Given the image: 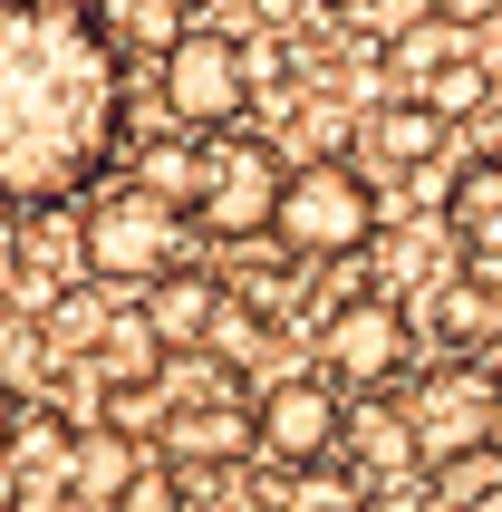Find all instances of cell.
I'll return each instance as SVG.
<instances>
[{
    "instance_id": "obj_1",
    "label": "cell",
    "mask_w": 502,
    "mask_h": 512,
    "mask_svg": "<svg viewBox=\"0 0 502 512\" xmlns=\"http://www.w3.org/2000/svg\"><path fill=\"white\" fill-rule=\"evenodd\" d=\"M126 136V58L87 0H0V203H68Z\"/></svg>"
},
{
    "instance_id": "obj_2",
    "label": "cell",
    "mask_w": 502,
    "mask_h": 512,
    "mask_svg": "<svg viewBox=\"0 0 502 512\" xmlns=\"http://www.w3.org/2000/svg\"><path fill=\"white\" fill-rule=\"evenodd\" d=\"M367 232H377V184L358 165H290L280 174V203H271V242L290 261H367Z\"/></svg>"
},
{
    "instance_id": "obj_3",
    "label": "cell",
    "mask_w": 502,
    "mask_h": 512,
    "mask_svg": "<svg viewBox=\"0 0 502 512\" xmlns=\"http://www.w3.org/2000/svg\"><path fill=\"white\" fill-rule=\"evenodd\" d=\"M396 426L416 445V464H464L502 435V368L483 358H435L416 368V387L396 397Z\"/></svg>"
},
{
    "instance_id": "obj_4",
    "label": "cell",
    "mask_w": 502,
    "mask_h": 512,
    "mask_svg": "<svg viewBox=\"0 0 502 512\" xmlns=\"http://www.w3.org/2000/svg\"><path fill=\"white\" fill-rule=\"evenodd\" d=\"M184 242H194V223L174 213V203L136 194V184H116V194L87 203V232H78V252H87V281H165V271H184Z\"/></svg>"
},
{
    "instance_id": "obj_5",
    "label": "cell",
    "mask_w": 502,
    "mask_h": 512,
    "mask_svg": "<svg viewBox=\"0 0 502 512\" xmlns=\"http://www.w3.org/2000/svg\"><path fill=\"white\" fill-rule=\"evenodd\" d=\"M251 107V49L232 29H174L165 39V116L184 136H223Z\"/></svg>"
},
{
    "instance_id": "obj_6",
    "label": "cell",
    "mask_w": 502,
    "mask_h": 512,
    "mask_svg": "<svg viewBox=\"0 0 502 512\" xmlns=\"http://www.w3.org/2000/svg\"><path fill=\"white\" fill-rule=\"evenodd\" d=\"M280 145L271 136H223L203 145V194L184 223L194 232H223V242H251V232H271V203H280Z\"/></svg>"
},
{
    "instance_id": "obj_7",
    "label": "cell",
    "mask_w": 502,
    "mask_h": 512,
    "mask_svg": "<svg viewBox=\"0 0 502 512\" xmlns=\"http://www.w3.org/2000/svg\"><path fill=\"white\" fill-rule=\"evenodd\" d=\"M319 348H329V377H338V387L377 397V387H396V377L416 368V319L367 290V300H338V310L319 319Z\"/></svg>"
},
{
    "instance_id": "obj_8",
    "label": "cell",
    "mask_w": 502,
    "mask_h": 512,
    "mask_svg": "<svg viewBox=\"0 0 502 512\" xmlns=\"http://www.w3.org/2000/svg\"><path fill=\"white\" fill-rule=\"evenodd\" d=\"M338 426H348V397H338L329 377H280V387H261V406H251V445H271L280 464H329L338 455Z\"/></svg>"
},
{
    "instance_id": "obj_9",
    "label": "cell",
    "mask_w": 502,
    "mask_h": 512,
    "mask_svg": "<svg viewBox=\"0 0 502 512\" xmlns=\"http://www.w3.org/2000/svg\"><path fill=\"white\" fill-rule=\"evenodd\" d=\"M445 213H454V242H464V261H474V281L502 300V145L454 174Z\"/></svg>"
},
{
    "instance_id": "obj_10",
    "label": "cell",
    "mask_w": 502,
    "mask_h": 512,
    "mask_svg": "<svg viewBox=\"0 0 502 512\" xmlns=\"http://www.w3.org/2000/svg\"><path fill=\"white\" fill-rule=\"evenodd\" d=\"M435 155H445V126H435L425 107H406V97L358 126V174L367 165H377V174H416V165H435Z\"/></svg>"
},
{
    "instance_id": "obj_11",
    "label": "cell",
    "mask_w": 502,
    "mask_h": 512,
    "mask_svg": "<svg viewBox=\"0 0 502 512\" xmlns=\"http://www.w3.org/2000/svg\"><path fill=\"white\" fill-rule=\"evenodd\" d=\"M338 445H348V474H358V484L416 474V445H406V426H396V406H387V397H358V406H348Z\"/></svg>"
},
{
    "instance_id": "obj_12",
    "label": "cell",
    "mask_w": 502,
    "mask_h": 512,
    "mask_svg": "<svg viewBox=\"0 0 502 512\" xmlns=\"http://www.w3.org/2000/svg\"><path fill=\"white\" fill-rule=\"evenodd\" d=\"M213 310H223V290L203 281V271H165V281H155V300L136 310V329H145L155 348H194L203 329H213Z\"/></svg>"
},
{
    "instance_id": "obj_13",
    "label": "cell",
    "mask_w": 502,
    "mask_h": 512,
    "mask_svg": "<svg viewBox=\"0 0 502 512\" xmlns=\"http://www.w3.org/2000/svg\"><path fill=\"white\" fill-rule=\"evenodd\" d=\"M165 445H174V464H232V455H251V406H232V397L174 406V416H165Z\"/></svg>"
},
{
    "instance_id": "obj_14",
    "label": "cell",
    "mask_w": 502,
    "mask_h": 512,
    "mask_svg": "<svg viewBox=\"0 0 502 512\" xmlns=\"http://www.w3.org/2000/svg\"><path fill=\"white\" fill-rule=\"evenodd\" d=\"M126 484H136V445H126V435H78V445H68V493H78V512L116 503Z\"/></svg>"
},
{
    "instance_id": "obj_15",
    "label": "cell",
    "mask_w": 502,
    "mask_h": 512,
    "mask_svg": "<svg viewBox=\"0 0 502 512\" xmlns=\"http://www.w3.org/2000/svg\"><path fill=\"white\" fill-rule=\"evenodd\" d=\"M136 194L174 203V213H194V194H203V145H184V136L145 145V155H136Z\"/></svg>"
},
{
    "instance_id": "obj_16",
    "label": "cell",
    "mask_w": 502,
    "mask_h": 512,
    "mask_svg": "<svg viewBox=\"0 0 502 512\" xmlns=\"http://www.w3.org/2000/svg\"><path fill=\"white\" fill-rule=\"evenodd\" d=\"M0 426H10L20 484H68V445H78V435L58 426V416H39V406H29V416H0Z\"/></svg>"
},
{
    "instance_id": "obj_17",
    "label": "cell",
    "mask_w": 502,
    "mask_h": 512,
    "mask_svg": "<svg viewBox=\"0 0 502 512\" xmlns=\"http://www.w3.org/2000/svg\"><path fill=\"white\" fill-rule=\"evenodd\" d=\"M483 97H493V68H483V58H454V68H435L425 87H406V107H425L435 126H454V116H474Z\"/></svg>"
},
{
    "instance_id": "obj_18",
    "label": "cell",
    "mask_w": 502,
    "mask_h": 512,
    "mask_svg": "<svg viewBox=\"0 0 502 512\" xmlns=\"http://www.w3.org/2000/svg\"><path fill=\"white\" fill-rule=\"evenodd\" d=\"M203 358H213V368L223 377H242L251 358H261V310H242V300H223V310H213V329H203Z\"/></svg>"
},
{
    "instance_id": "obj_19",
    "label": "cell",
    "mask_w": 502,
    "mask_h": 512,
    "mask_svg": "<svg viewBox=\"0 0 502 512\" xmlns=\"http://www.w3.org/2000/svg\"><path fill=\"white\" fill-rule=\"evenodd\" d=\"M396 78H406V87H425V78H435V68H454V58H474V49H464V29H445V20H425V29H406V39H396Z\"/></svg>"
},
{
    "instance_id": "obj_20",
    "label": "cell",
    "mask_w": 502,
    "mask_h": 512,
    "mask_svg": "<svg viewBox=\"0 0 502 512\" xmlns=\"http://www.w3.org/2000/svg\"><path fill=\"white\" fill-rule=\"evenodd\" d=\"M280 512H367V484L348 474V464H338V474H319V464H309V474H290Z\"/></svg>"
},
{
    "instance_id": "obj_21",
    "label": "cell",
    "mask_w": 502,
    "mask_h": 512,
    "mask_svg": "<svg viewBox=\"0 0 502 512\" xmlns=\"http://www.w3.org/2000/svg\"><path fill=\"white\" fill-rule=\"evenodd\" d=\"M116 319H126V310H107L97 290H68V300L49 310V339L58 348H97V339H116Z\"/></svg>"
},
{
    "instance_id": "obj_22",
    "label": "cell",
    "mask_w": 502,
    "mask_h": 512,
    "mask_svg": "<svg viewBox=\"0 0 502 512\" xmlns=\"http://www.w3.org/2000/svg\"><path fill=\"white\" fill-rule=\"evenodd\" d=\"M493 319H502V300H493V290H483V281H454L445 300H435V329H445L454 348H464V339H483Z\"/></svg>"
},
{
    "instance_id": "obj_23",
    "label": "cell",
    "mask_w": 502,
    "mask_h": 512,
    "mask_svg": "<svg viewBox=\"0 0 502 512\" xmlns=\"http://www.w3.org/2000/svg\"><path fill=\"white\" fill-rule=\"evenodd\" d=\"M425 10H435L445 29H464V39H474L483 20H502V0H425Z\"/></svg>"
},
{
    "instance_id": "obj_24",
    "label": "cell",
    "mask_w": 502,
    "mask_h": 512,
    "mask_svg": "<svg viewBox=\"0 0 502 512\" xmlns=\"http://www.w3.org/2000/svg\"><path fill=\"white\" fill-rule=\"evenodd\" d=\"M348 10H367V20H387V0H348Z\"/></svg>"
},
{
    "instance_id": "obj_25",
    "label": "cell",
    "mask_w": 502,
    "mask_h": 512,
    "mask_svg": "<svg viewBox=\"0 0 502 512\" xmlns=\"http://www.w3.org/2000/svg\"><path fill=\"white\" fill-rule=\"evenodd\" d=\"M174 10H194V0H174Z\"/></svg>"
}]
</instances>
